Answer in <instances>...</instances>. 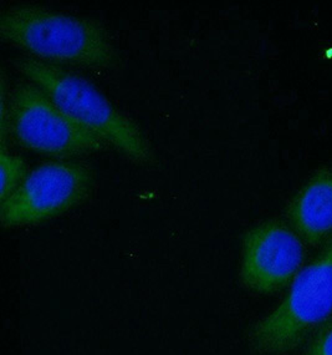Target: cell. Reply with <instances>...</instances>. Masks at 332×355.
<instances>
[{"instance_id": "6da1fadb", "label": "cell", "mask_w": 332, "mask_h": 355, "mask_svg": "<svg viewBox=\"0 0 332 355\" xmlns=\"http://www.w3.org/2000/svg\"><path fill=\"white\" fill-rule=\"evenodd\" d=\"M6 43L51 65L110 68L116 54L101 25L86 18L35 6H10L0 14Z\"/></svg>"}, {"instance_id": "7a4b0ae2", "label": "cell", "mask_w": 332, "mask_h": 355, "mask_svg": "<svg viewBox=\"0 0 332 355\" xmlns=\"http://www.w3.org/2000/svg\"><path fill=\"white\" fill-rule=\"evenodd\" d=\"M15 67L62 110L138 164H151L154 153L132 120L124 116L87 80L60 67L33 58L19 59Z\"/></svg>"}, {"instance_id": "3957f363", "label": "cell", "mask_w": 332, "mask_h": 355, "mask_svg": "<svg viewBox=\"0 0 332 355\" xmlns=\"http://www.w3.org/2000/svg\"><path fill=\"white\" fill-rule=\"evenodd\" d=\"M332 318V239L291 282L282 303L252 325V349L260 355L294 350Z\"/></svg>"}, {"instance_id": "277c9868", "label": "cell", "mask_w": 332, "mask_h": 355, "mask_svg": "<svg viewBox=\"0 0 332 355\" xmlns=\"http://www.w3.org/2000/svg\"><path fill=\"white\" fill-rule=\"evenodd\" d=\"M9 131L21 146L50 156H73L106 146L30 83L17 86L9 98Z\"/></svg>"}, {"instance_id": "5b68a950", "label": "cell", "mask_w": 332, "mask_h": 355, "mask_svg": "<svg viewBox=\"0 0 332 355\" xmlns=\"http://www.w3.org/2000/svg\"><path fill=\"white\" fill-rule=\"evenodd\" d=\"M93 187L86 166L51 161L33 170L10 196L1 201L4 227L35 225L82 202Z\"/></svg>"}, {"instance_id": "8992f818", "label": "cell", "mask_w": 332, "mask_h": 355, "mask_svg": "<svg viewBox=\"0 0 332 355\" xmlns=\"http://www.w3.org/2000/svg\"><path fill=\"white\" fill-rule=\"evenodd\" d=\"M305 258V242L293 227L266 220L244 236L240 281L254 293H275L295 279Z\"/></svg>"}, {"instance_id": "52a82bcc", "label": "cell", "mask_w": 332, "mask_h": 355, "mask_svg": "<svg viewBox=\"0 0 332 355\" xmlns=\"http://www.w3.org/2000/svg\"><path fill=\"white\" fill-rule=\"evenodd\" d=\"M288 218L305 243L317 247L332 239V172H317L297 192Z\"/></svg>"}, {"instance_id": "ba28073f", "label": "cell", "mask_w": 332, "mask_h": 355, "mask_svg": "<svg viewBox=\"0 0 332 355\" xmlns=\"http://www.w3.org/2000/svg\"><path fill=\"white\" fill-rule=\"evenodd\" d=\"M0 166H1V197L4 201L18 189L20 184L28 176L26 165L23 159L6 151V145H1L0 153Z\"/></svg>"}, {"instance_id": "9c48e42d", "label": "cell", "mask_w": 332, "mask_h": 355, "mask_svg": "<svg viewBox=\"0 0 332 355\" xmlns=\"http://www.w3.org/2000/svg\"><path fill=\"white\" fill-rule=\"evenodd\" d=\"M305 355H332V318L308 340Z\"/></svg>"}]
</instances>
